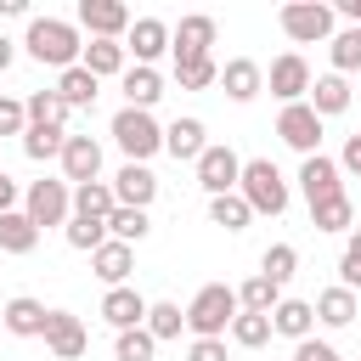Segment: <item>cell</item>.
Returning <instances> with one entry per match:
<instances>
[{
  "label": "cell",
  "instance_id": "15",
  "mask_svg": "<svg viewBox=\"0 0 361 361\" xmlns=\"http://www.w3.org/2000/svg\"><path fill=\"white\" fill-rule=\"evenodd\" d=\"M107 186H113V203L118 209H152V197H158V175L147 164H118V175Z\"/></svg>",
  "mask_w": 361,
  "mask_h": 361
},
{
  "label": "cell",
  "instance_id": "5",
  "mask_svg": "<svg viewBox=\"0 0 361 361\" xmlns=\"http://www.w3.org/2000/svg\"><path fill=\"white\" fill-rule=\"evenodd\" d=\"M276 23H282V34L293 39V45H322V39H333V6H322V0H288L282 11H276Z\"/></svg>",
  "mask_w": 361,
  "mask_h": 361
},
{
  "label": "cell",
  "instance_id": "49",
  "mask_svg": "<svg viewBox=\"0 0 361 361\" xmlns=\"http://www.w3.org/2000/svg\"><path fill=\"white\" fill-rule=\"evenodd\" d=\"M11 62H17V39H6V34H0V73H6Z\"/></svg>",
  "mask_w": 361,
  "mask_h": 361
},
{
  "label": "cell",
  "instance_id": "9",
  "mask_svg": "<svg viewBox=\"0 0 361 361\" xmlns=\"http://www.w3.org/2000/svg\"><path fill=\"white\" fill-rule=\"evenodd\" d=\"M79 28H90V39H124L130 34V6L124 0H79Z\"/></svg>",
  "mask_w": 361,
  "mask_h": 361
},
{
  "label": "cell",
  "instance_id": "31",
  "mask_svg": "<svg viewBox=\"0 0 361 361\" xmlns=\"http://www.w3.org/2000/svg\"><path fill=\"white\" fill-rule=\"evenodd\" d=\"M73 214H79V220H107V214H113V186H107V180L73 186Z\"/></svg>",
  "mask_w": 361,
  "mask_h": 361
},
{
  "label": "cell",
  "instance_id": "12",
  "mask_svg": "<svg viewBox=\"0 0 361 361\" xmlns=\"http://www.w3.org/2000/svg\"><path fill=\"white\" fill-rule=\"evenodd\" d=\"M56 164H62V180H68V186L102 180V141H96V135H68Z\"/></svg>",
  "mask_w": 361,
  "mask_h": 361
},
{
  "label": "cell",
  "instance_id": "24",
  "mask_svg": "<svg viewBox=\"0 0 361 361\" xmlns=\"http://www.w3.org/2000/svg\"><path fill=\"white\" fill-rule=\"evenodd\" d=\"M118 85H124V107H141V113H152L158 96H164V73L158 68H124Z\"/></svg>",
  "mask_w": 361,
  "mask_h": 361
},
{
  "label": "cell",
  "instance_id": "41",
  "mask_svg": "<svg viewBox=\"0 0 361 361\" xmlns=\"http://www.w3.org/2000/svg\"><path fill=\"white\" fill-rule=\"evenodd\" d=\"M62 237H68V248H79V254H96V248L107 243V220H79V214H73V220L62 226Z\"/></svg>",
  "mask_w": 361,
  "mask_h": 361
},
{
  "label": "cell",
  "instance_id": "29",
  "mask_svg": "<svg viewBox=\"0 0 361 361\" xmlns=\"http://www.w3.org/2000/svg\"><path fill=\"white\" fill-rule=\"evenodd\" d=\"M34 243H39V231H34V220L23 209L0 214V254H34Z\"/></svg>",
  "mask_w": 361,
  "mask_h": 361
},
{
  "label": "cell",
  "instance_id": "37",
  "mask_svg": "<svg viewBox=\"0 0 361 361\" xmlns=\"http://www.w3.org/2000/svg\"><path fill=\"white\" fill-rule=\"evenodd\" d=\"M276 299H282V288H276V282H265L259 271L237 288V310H254V316H271V310H276Z\"/></svg>",
  "mask_w": 361,
  "mask_h": 361
},
{
  "label": "cell",
  "instance_id": "36",
  "mask_svg": "<svg viewBox=\"0 0 361 361\" xmlns=\"http://www.w3.org/2000/svg\"><path fill=\"white\" fill-rule=\"evenodd\" d=\"M293 271H299V248H293V243H271V248L259 254V276H265V282L282 288V282H293Z\"/></svg>",
  "mask_w": 361,
  "mask_h": 361
},
{
  "label": "cell",
  "instance_id": "40",
  "mask_svg": "<svg viewBox=\"0 0 361 361\" xmlns=\"http://www.w3.org/2000/svg\"><path fill=\"white\" fill-rule=\"evenodd\" d=\"M214 79H220L214 56H180V62H175V85H180V90H209Z\"/></svg>",
  "mask_w": 361,
  "mask_h": 361
},
{
  "label": "cell",
  "instance_id": "7",
  "mask_svg": "<svg viewBox=\"0 0 361 361\" xmlns=\"http://www.w3.org/2000/svg\"><path fill=\"white\" fill-rule=\"evenodd\" d=\"M197 169V186L209 192V197H226V192H237V175H243V158L226 147V141H209L203 147V158L192 164Z\"/></svg>",
  "mask_w": 361,
  "mask_h": 361
},
{
  "label": "cell",
  "instance_id": "13",
  "mask_svg": "<svg viewBox=\"0 0 361 361\" xmlns=\"http://www.w3.org/2000/svg\"><path fill=\"white\" fill-rule=\"evenodd\" d=\"M169 51V23L164 17H135L124 34V56H135V68H152Z\"/></svg>",
  "mask_w": 361,
  "mask_h": 361
},
{
  "label": "cell",
  "instance_id": "20",
  "mask_svg": "<svg viewBox=\"0 0 361 361\" xmlns=\"http://www.w3.org/2000/svg\"><path fill=\"white\" fill-rule=\"evenodd\" d=\"M203 147H209L203 118H175V124H164V152H169L175 164H197Z\"/></svg>",
  "mask_w": 361,
  "mask_h": 361
},
{
  "label": "cell",
  "instance_id": "30",
  "mask_svg": "<svg viewBox=\"0 0 361 361\" xmlns=\"http://www.w3.org/2000/svg\"><path fill=\"white\" fill-rule=\"evenodd\" d=\"M62 141H68V130L28 124V130H23V158H34V164H51V158H62Z\"/></svg>",
  "mask_w": 361,
  "mask_h": 361
},
{
  "label": "cell",
  "instance_id": "18",
  "mask_svg": "<svg viewBox=\"0 0 361 361\" xmlns=\"http://www.w3.org/2000/svg\"><path fill=\"white\" fill-rule=\"evenodd\" d=\"M214 17L209 11H192V17H180L175 28H169V51H175V62L180 56H209V45H214Z\"/></svg>",
  "mask_w": 361,
  "mask_h": 361
},
{
  "label": "cell",
  "instance_id": "25",
  "mask_svg": "<svg viewBox=\"0 0 361 361\" xmlns=\"http://www.w3.org/2000/svg\"><path fill=\"white\" fill-rule=\"evenodd\" d=\"M79 68H85L90 79H113V73H124V39H90V45L79 51Z\"/></svg>",
  "mask_w": 361,
  "mask_h": 361
},
{
  "label": "cell",
  "instance_id": "26",
  "mask_svg": "<svg viewBox=\"0 0 361 361\" xmlns=\"http://www.w3.org/2000/svg\"><path fill=\"white\" fill-rule=\"evenodd\" d=\"M310 310H316V322H322V327H350L361 305H355V293H350V288H338V282H333V288H322V293H316V305H310Z\"/></svg>",
  "mask_w": 361,
  "mask_h": 361
},
{
  "label": "cell",
  "instance_id": "38",
  "mask_svg": "<svg viewBox=\"0 0 361 361\" xmlns=\"http://www.w3.org/2000/svg\"><path fill=\"white\" fill-rule=\"evenodd\" d=\"M209 220L220 226V231H248V220H254V209L237 197V192H226V197H209Z\"/></svg>",
  "mask_w": 361,
  "mask_h": 361
},
{
  "label": "cell",
  "instance_id": "16",
  "mask_svg": "<svg viewBox=\"0 0 361 361\" xmlns=\"http://www.w3.org/2000/svg\"><path fill=\"white\" fill-rule=\"evenodd\" d=\"M147 305H152V299H141V293L124 282V288H107V293H102V310H96V316H102L113 333H130V327L147 322Z\"/></svg>",
  "mask_w": 361,
  "mask_h": 361
},
{
  "label": "cell",
  "instance_id": "17",
  "mask_svg": "<svg viewBox=\"0 0 361 361\" xmlns=\"http://www.w3.org/2000/svg\"><path fill=\"white\" fill-rule=\"evenodd\" d=\"M45 299H34V293H11L6 305H0V327L11 333V338H39L45 333Z\"/></svg>",
  "mask_w": 361,
  "mask_h": 361
},
{
  "label": "cell",
  "instance_id": "8",
  "mask_svg": "<svg viewBox=\"0 0 361 361\" xmlns=\"http://www.w3.org/2000/svg\"><path fill=\"white\" fill-rule=\"evenodd\" d=\"M265 90H271L282 107L305 102V96H310V62H305L299 51H282V56L271 62V73H265Z\"/></svg>",
  "mask_w": 361,
  "mask_h": 361
},
{
  "label": "cell",
  "instance_id": "28",
  "mask_svg": "<svg viewBox=\"0 0 361 361\" xmlns=\"http://www.w3.org/2000/svg\"><path fill=\"white\" fill-rule=\"evenodd\" d=\"M310 226L316 231H355V203H350V192H338V197H327V203H316L310 209Z\"/></svg>",
  "mask_w": 361,
  "mask_h": 361
},
{
  "label": "cell",
  "instance_id": "50",
  "mask_svg": "<svg viewBox=\"0 0 361 361\" xmlns=\"http://www.w3.org/2000/svg\"><path fill=\"white\" fill-rule=\"evenodd\" d=\"M28 11V0H0V17H23Z\"/></svg>",
  "mask_w": 361,
  "mask_h": 361
},
{
  "label": "cell",
  "instance_id": "3",
  "mask_svg": "<svg viewBox=\"0 0 361 361\" xmlns=\"http://www.w3.org/2000/svg\"><path fill=\"white\" fill-rule=\"evenodd\" d=\"M231 316H237V288H226V282H203V288L192 293V305H186L192 338H226Z\"/></svg>",
  "mask_w": 361,
  "mask_h": 361
},
{
  "label": "cell",
  "instance_id": "14",
  "mask_svg": "<svg viewBox=\"0 0 361 361\" xmlns=\"http://www.w3.org/2000/svg\"><path fill=\"white\" fill-rule=\"evenodd\" d=\"M276 135L299 152V158H310V152H322V118L305 107V102H293V107H282V118H276Z\"/></svg>",
  "mask_w": 361,
  "mask_h": 361
},
{
  "label": "cell",
  "instance_id": "32",
  "mask_svg": "<svg viewBox=\"0 0 361 361\" xmlns=\"http://www.w3.org/2000/svg\"><path fill=\"white\" fill-rule=\"evenodd\" d=\"M141 327H147V333H152L158 344H164V338H180V327H186V310H180L175 299H152V305H147V322H141Z\"/></svg>",
  "mask_w": 361,
  "mask_h": 361
},
{
  "label": "cell",
  "instance_id": "43",
  "mask_svg": "<svg viewBox=\"0 0 361 361\" xmlns=\"http://www.w3.org/2000/svg\"><path fill=\"white\" fill-rule=\"evenodd\" d=\"M338 288H361V226L344 237V254H338Z\"/></svg>",
  "mask_w": 361,
  "mask_h": 361
},
{
  "label": "cell",
  "instance_id": "42",
  "mask_svg": "<svg viewBox=\"0 0 361 361\" xmlns=\"http://www.w3.org/2000/svg\"><path fill=\"white\" fill-rule=\"evenodd\" d=\"M152 355H158V338L147 327H130L113 338V361H152Z\"/></svg>",
  "mask_w": 361,
  "mask_h": 361
},
{
  "label": "cell",
  "instance_id": "10",
  "mask_svg": "<svg viewBox=\"0 0 361 361\" xmlns=\"http://www.w3.org/2000/svg\"><path fill=\"white\" fill-rule=\"evenodd\" d=\"M299 192H305V203H310V209H316V203H327V197H338V192H344V169H338V158L310 152V158L299 164Z\"/></svg>",
  "mask_w": 361,
  "mask_h": 361
},
{
  "label": "cell",
  "instance_id": "44",
  "mask_svg": "<svg viewBox=\"0 0 361 361\" xmlns=\"http://www.w3.org/2000/svg\"><path fill=\"white\" fill-rule=\"evenodd\" d=\"M23 130H28L23 102H17V96H0V135H23Z\"/></svg>",
  "mask_w": 361,
  "mask_h": 361
},
{
  "label": "cell",
  "instance_id": "35",
  "mask_svg": "<svg viewBox=\"0 0 361 361\" xmlns=\"http://www.w3.org/2000/svg\"><path fill=\"white\" fill-rule=\"evenodd\" d=\"M147 231H152L147 209H118V203H113V214H107V237H113V243H130V248H135Z\"/></svg>",
  "mask_w": 361,
  "mask_h": 361
},
{
  "label": "cell",
  "instance_id": "23",
  "mask_svg": "<svg viewBox=\"0 0 361 361\" xmlns=\"http://www.w3.org/2000/svg\"><path fill=\"white\" fill-rule=\"evenodd\" d=\"M271 333H282V338H310L316 333V310H310V299H276V310H271Z\"/></svg>",
  "mask_w": 361,
  "mask_h": 361
},
{
  "label": "cell",
  "instance_id": "33",
  "mask_svg": "<svg viewBox=\"0 0 361 361\" xmlns=\"http://www.w3.org/2000/svg\"><path fill=\"white\" fill-rule=\"evenodd\" d=\"M327 56H333V73H338V79L361 73V28H338V34L327 39Z\"/></svg>",
  "mask_w": 361,
  "mask_h": 361
},
{
  "label": "cell",
  "instance_id": "27",
  "mask_svg": "<svg viewBox=\"0 0 361 361\" xmlns=\"http://www.w3.org/2000/svg\"><path fill=\"white\" fill-rule=\"evenodd\" d=\"M96 85H102V79H90V73L73 62V68H62V73H56V85H51V90H56L68 107H96Z\"/></svg>",
  "mask_w": 361,
  "mask_h": 361
},
{
  "label": "cell",
  "instance_id": "22",
  "mask_svg": "<svg viewBox=\"0 0 361 361\" xmlns=\"http://www.w3.org/2000/svg\"><path fill=\"white\" fill-rule=\"evenodd\" d=\"M90 271H96V276H102L107 288H124V282H130V271H135V248H130V243H113V237H107V243H102V248L90 254Z\"/></svg>",
  "mask_w": 361,
  "mask_h": 361
},
{
  "label": "cell",
  "instance_id": "47",
  "mask_svg": "<svg viewBox=\"0 0 361 361\" xmlns=\"http://www.w3.org/2000/svg\"><path fill=\"white\" fill-rule=\"evenodd\" d=\"M338 169H350L361 180V135H344V152H338Z\"/></svg>",
  "mask_w": 361,
  "mask_h": 361
},
{
  "label": "cell",
  "instance_id": "39",
  "mask_svg": "<svg viewBox=\"0 0 361 361\" xmlns=\"http://www.w3.org/2000/svg\"><path fill=\"white\" fill-rule=\"evenodd\" d=\"M226 333H231V344H237V350H259V344L271 338V316H254V310H237Z\"/></svg>",
  "mask_w": 361,
  "mask_h": 361
},
{
  "label": "cell",
  "instance_id": "45",
  "mask_svg": "<svg viewBox=\"0 0 361 361\" xmlns=\"http://www.w3.org/2000/svg\"><path fill=\"white\" fill-rule=\"evenodd\" d=\"M293 361H344V355H338L327 338H316V333H310V338H299V344H293Z\"/></svg>",
  "mask_w": 361,
  "mask_h": 361
},
{
  "label": "cell",
  "instance_id": "21",
  "mask_svg": "<svg viewBox=\"0 0 361 361\" xmlns=\"http://www.w3.org/2000/svg\"><path fill=\"white\" fill-rule=\"evenodd\" d=\"M350 79H338V73H322V79H310V96H305V107L316 113V118H338V113H350Z\"/></svg>",
  "mask_w": 361,
  "mask_h": 361
},
{
  "label": "cell",
  "instance_id": "19",
  "mask_svg": "<svg viewBox=\"0 0 361 361\" xmlns=\"http://www.w3.org/2000/svg\"><path fill=\"white\" fill-rule=\"evenodd\" d=\"M231 102H254L259 90H265V68L254 62V56H231L226 68H220V79H214Z\"/></svg>",
  "mask_w": 361,
  "mask_h": 361
},
{
  "label": "cell",
  "instance_id": "46",
  "mask_svg": "<svg viewBox=\"0 0 361 361\" xmlns=\"http://www.w3.org/2000/svg\"><path fill=\"white\" fill-rule=\"evenodd\" d=\"M186 361H226V338H192Z\"/></svg>",
  "mask_w": 361,
  "mask_h": 361
},
{
  "label": "cell",
  "instance_id": "1",
  "mask_svg": "<svg viewBox=\"0 0 361 361\" xmlns=\"http://www.w3.org/2000/svg\"><path fill=\"white\" fill-rule=\"evenodd\" d=\"M23 51L34 56V62H45V68H73L79 62V51H85V39H79V23H68V17H28V28H23Z\"/></svg>",
  "mask_w": 361,
  "mask_h": 361
},
{
  "label": "cell",
  "instance_id": "11",
  "mask_svg": "<svg viewBox=\"0 0 361 361\" xmlns=\"http://www.w3.org/2000/svg\"><path fill=\"white\" fill-rule=\"evenodd\" d=\"M39 338H45V350H51L56 361H79V355L90 350V333H85V322H79L73 310H51Z\"/></svg>",
  "mask_w": 361,
  "mask_h": 361
},
{
  "label": "cell",
  "instance_id": "48",
  "mask_svg": "<svg viewBox=\"0 0 361 361\" xmlns=\"http://www.w3.org/2000/svg\"><path fill=\"white\" fill-rule=\"evenodd\" d=\"M333 17H344L350 28H361V0H338V11H333Z\"/></svg>",
  "mask_w": 361,
  "mask_h": 361
},
{
  "label": "cell",
  "instance_id": "4",
  "mask_svg": "<svg viewBox=\"0 0 361 361\" xmlns=\"http://www.w3.org/2000/svg\"><path fill=\"white\" fill-rule=\"evenodd\" d=\"M107 130H113L124 164H147L152 152H164V124H158L152 113H141V107H118Z\"/></svg>",
  "mask_w": 361,
  "mask_h": 361
},
{
  "label": "cell",
  "instance_id": "6",
  "mask_svg": "<svg viewBox=\"0 0 361 361\" xmlns=\"http://www.w3.org/2000/svg\"><path fill=\"white\" fill-rule=\"evenodd\" d=\"M23 214L34 220V231L68 226V220H73V186H68V180H34V186L23 192Z\"/></svg>",
  "mask_w": 361,
  "mask_h": 361
},
{
  "label": "cell",
  "instance_id": "2",
  "mask_svg": "<svg viewBox=\"0 0 361 361\" xmlns=\"http://www.w3.org/2000/svg\"><path fill=\"white\" fill-rule=\"evenodd\" d=\"M237 197L254 209V214H282L288 209V180L271 158H243V175H237Z\"/></svg>",
  "mask_w": 361,
  "mask_h": 361
},
{
  "label": "cell",
  "instance_id": "34",
  "mask_svg": "<svg viewBox=\"0 0 361 361\" xmlns=\"http://www.w3.org/2000/svg\"><path fill=\"white\" fill-rule=\"evenodd\" d=\"M23 113H28V124H51V130H62L73 107H68V102H62L56 90H34V96L23 102Z\"/></svg>",
  "mask_w": 361,
  "mask_h": 361
}]
</instances>
